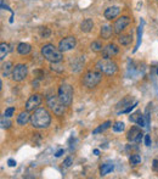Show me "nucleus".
Returning a JSON list of instances; mask_svg holds the SVG:
<instances>
[{"label":"nucleus","mask_w":158,"mask_h":179,"mask_svg":"<svg viewBox=\"0 0 158 179\" xmlns=\"http://www.w3.org/2000/svg\"><path fill=\"white\" fill-rule=\"evenodd\" d=\"M31 123L37 129L47 128L51 123V116L46 108L38 107L35 111H33V115L31 116Z\"/></svg>","instance_id":"f257e3e1"},{"label":"nucleus","mask_w":158,"mask_h":179,"mask_svg":"<svg viewBox=\"0 0 158 179\" xmlns=\"http://www.w3.org/2000/svg\"><path fill=\"white\" fill-rule=\"evenodd\" d=\"M42 55H43V57L46 60V61H49L50 64H52V62H61L62 58H63L62 51L58 48L54 46L52 44H45V45H43V48H42Z\"/></svg>","instance_id":"f03ea898"},{"label":"nucleus","mask_w":158,"mask_h":179,"mask_svg":"<svg viewBox=\"0 0 158 179\" xmlns=\"http://www.w3.org/2000/svg\"><path fill=\"white\" fill-rule=\"evenodd\" d=\"M96 69L101 71L102 73L105 74H108V76H112L117 72L118 69V66L114 61H112L111 58H106V57H102L100 58L98 61L96 62Z\"/></svg>","instance_id":"7ed1b4c3"},{"label":"nucleus","mask_w":158,"mask_h":179,"mask_svg":"<svg viewBox=\"0 0 158 179\" xmlns=\"http://www.w3.org/2000/svg\"><path fill=\"white\" fill-rule=\"evenodd\" d=\"M46 104L49 106V108L57 116H62L66 111V105L58 99V96L55 95H50L46 99Z\"/></svg>","instance_id":"20e7f679"},{"label":"nucleus","mask_w":158,"mask_h":179,"mask_svg":"<svg viewBox=\"0 0 158 179\" xmlns=\"http://www.w3.org/2000/svg\"><path fill=\"white\" fill-rule=\"evenodd\" d=\"M102 79V72L101 71H88L83 77V84L88 88H95Z\"/></svg>","instance_id":"39448f33"},{"label":"nucleus","mask_w":158,"mask_h":179,"mask_svg":"<svg viewBox=\"0 0 158 179\" xmlns=\"http://www.w3.org/2000/svg\"><path fill=\"white\" fill-rule=\"evenodd\" d=\"M58 99L66 105H71L72 100H73V88L72 85L67 84V83H63L60 85V88H58Z\"/></svg>","instance_id":"423d86ee"},{"label":"nucleus","mask_w":158,"mask_h":179,"mask_svg":"<svg viewBox=\"0 0 158 179\" xmlns=\"http://www.w3.org/2000/svg\"><path fill=\"white\" fill-rule=\"evenodd\" d=\"M27 73H28V67L23 64H18L14 67L11 76H12V79L15 82H22L27 77Z\"/></svg>","instance_id":"0eeeda50"},{"label":"nucleus","mask_w":158,"mask_h":179,"mask_svg":"<svg viewBox=\"0 0 158 179\" xmlns=\"http://www.w3.org/2000/svg\"><path fill=\"white\" fill-rule=\"evenodd\" d=\"M75 44H77L75 38L70 35V37H66V38L61 39L60 43H58V49H60L62 53H66V51H70L72 49H74Z\"/></svg>","instance_id":"6e6552de"},{"label":"nucleus","mask_w":158,"mask_h":179,"mask_svg":"<svg viewBox=\"0 0 158 179\" xmlns=\"http://www.w3.org/2000/svg\"><path fill=\"white\" fill-rule=\"evenodd\" d=\"M43 101V99H42V95H39V94H33L29 96V99L27 100L26 102V110L29 112V111H35L37 108L40 106Z\"/></svg>","instance_id":"1a4fd4ad"},{"label":"nucleus","mask_w":158,"mask_h":179,"mask_svg":"<svg viewBox=\"0 0 158 179\" xmlns=\"http://www.w3.org/2000/svg\"><path fill=\"white\" fill-rule=\"evenodd\" d=\"M130 23V18L128 17V16H122V17H119L117 19V21L114 22V26H113V28H114V32L116 33H122L124 29L128 27V25Z\"/></svg>","instance_id":"9d476101"},{"label":"nucleus","mask_w":158,"mask_h":179,"mask_svg":"<svg viewBox=\"0 0 158 179\" xmlns=\"http://www.w3.org/2000/svg\"><path fill=\"white\" fill-rule=\"evenodd\" d=\"M142 135H144V134H142V132H141L140 128H137V127H131L130 131L128 132V134H126V139H128L129 141L139 143V141H141Z\"/></svg>","instance_id":"9b49d317"},{"label":"nucleus","mask_w":158,"mask_h":179,"mask_svg":"<svg viewBox=\"0 0 158 179\" xmlns=\"http://www.w3.org/2000/svg\"><path fill=\"white\" fill-rule=\"evenodd\" d=\"M118 51H119V48H118L116 44H113V43L108 44L102 49V57H106V58L113 57L114 55L118 54Z\"/></svg>","instance_id":"f8f14e48"},{"label":"nucleus","mask_w":158,"mask_h":179,"mask_svg":"<svg viewBox=\"0 0 158 179\" xmlns=\"http://www.w3.org/2000/svg\"><path fill=\"white\" fill-rule=\"evenodd\" d=\"M119 12H121V9L118 6H110V7H107L105 10L103 16H105L106 19H113L119 15Z\"/></svg>","instance_id":"ddd939ff"},{"label":"nucleus","mask_w":158,"mask_h":179,"mask_svg":"<svg viewBox=\"0 0 158 179\" xmlns=\"http://www.w3.org/2000/svg\"><path fill=\"white\" fill-rule=\"evenodd\" d=\"M93 28H94V22H93L91 18H85L80 23V31L84 33H89Z\"/></svg>","instance_id":"4468645a"},{"label":"nucleus","mask_w":158,"mask_h":179,"mask_svg":"<svg viewBox=\"0 0 158 179\" xmlns=\"http://www.w3.org/2000/svg\"><path fill=\"white\" fill-rule=\"evenodd\" d=\"M28 121H31V116H29L27 110L17 116V124H19V126H26L28 123Z\"/></svg>","instance_id":"2eb2a0df"},{"label":"nucleus","mask_w":158,"mask_h":179,"mask_svg":"<svg viewBox=\"0 0 158 179\" xmlns=\"http://www.w3.org/2000/svg\"><path fill=\"white\" fill-rule=\"evenodd\" d=\"M32 51V46L28 43H19L17 46V53L19 55H28Z\"/></svg>","instance_id":"dca6fc26"},{"label":"nucleus","mask_w":158,"mask_h":179,"mask_svg":"<svg viewBox=\"0 0 158 179\" xmlns=\"http://www.w3.org/2000/svg\"><path fill=\"white\" fill-rule=\"evenodd\" d=\"M112 32H113L112 26H110V25L102 26V27H101V32H100L101 38H102V39H110L111 35H112Z\"/></svg>","instance_id":"f3484780"},{"label":"nucleus","mask_w":158,"mask_h":179,"mask_svg":"<svg viewBox=\"0 0 158 179\" xmlns=\"http://www.w3.org/2000/svg\"><path fill=\"white\" fill-rule=\"evenodd\" d=\"M114 170V165L112 162H107V163H103L100 168V174L101 175H106L110 172H112Z\"/></svg>","instance_id":"a211bd4d"},{"label":"nucleus","mask_w":158,"mask_h":179,"mask_svg":"<svg viewBox=\"0 0 158 179\" xmlns=\"http://www.w3.org/2000/svg\"><path fill=\"white\" fill-rule=\"evenodd\" d=\"M12 69H14V67H12V64H11V62H10V61L5 62V64L3 65V76H4V77L10 76V73H12Z\"/></svg>","instance_id":"6ab92c4d"},{"label":"nucleus","mask_w":158,"mask_h":179,"mask_svg":"<svg viewBox=\"0 0 158 179\" xmlns=\"http://www.w3.org/2000/svg\"><path fill=\"white\" fill-rule=\"evenodd\" d=\"M118 40H119V43L122 45L126 46V45H129L131 43V37L129 34H122V35H119V38H118Z\"/></svg>","instance_id":"aec40b11"},{"label":"nucleus","mask_w":158,"mask_h":179,"mask_svg":"<svg viewBox=\"0 0 158 179\" xmlns=\"http://www.w3.org/2000/svg\"><path fill=\"white\" fill-rule=\"evenodd\" d=\"M111 122L110 121H107V122H105V123H102V124H100V126H98L96 129H94V134H97V133H101V132H103V131H106V129H108V128H110L111 127Z\"/></svg>","instance_id":"412c9836"},{"label":"nucleus","mask_w":158,"mask_h":179,"mask_svg":"<svg viewBox=\"0 0 158 179\" xmlns=\"http://www.w3.org/2000/svg\"><path fill=\"white\" fill-rule=\"evenodd\" d=\"M7 53H9V46H7V44L1 43V45H0V60H1V61L6 57Z\"/></svg>","instance_id":"4be33fe9"},{"label":"nucleus","mask_w":158,"mask_h":179,"mask_svg":"<svg viewBox=\"0 0 158 179\" xmlns=\"http://www.w3.org/2000/svg\"><path fill=\"white\" fill-rule=\"evenodd\" d=\"M112 129H113V132H116V133H122L125 129V124L123 122H116L112 126Z\"/></svg>","instance_id":"5701e85b"},{"label":"nucleus","mask_w":158,"mask_h":179,"mask_svg":"<svg viewBox=\"0 0 158 179\" xmlns=\"http://www.w3.org/2000/svg\"><path fill=\"white\" fill-rule=\"evenodd\" d=\"M142 28H144V21H141V25H140V27H139V32H137V43H136V46L134 48V53L137 50V48L140 46L141 37H142Z\"/></svg>","instance_id":"b1692460"},{"label":"nucleus","mask_w":158,"mask_h":179,"mask_svg":"<svg viewBox=\"0 0 158 179\" xmlns=\"http://www.w3.org/2000/svg\"><path fill=\"white\" fill-rule=\"evenodd\" d=\"M39 34H40L42 38H50L51 35V31H50V28H47V27H42L40 29H39Z\"/></svg>","instance_id":"393cba45"},{"label":"nucleus","mask_w":158,"mask_h":179,"mask_svg":"<svg viewBox=\"0 0 158 179\" xmlns=\"http://www.w3.org/2000/svg\"><path fill=\"white\" fill-rule=\"evenodd\" d=\"M129 162H130V165H131V166H136V165H139V163L141 162V156H140V155H137V154L131 155V156H130V158H129Z\"/></svg>","instance_id":"a878e982"},{"label":"nucleus","mask_w":158,"mask_h":179,"mask_svg":"<svg viewBox=\"0 0 158 179\" xmlns=\"http://www.w3.org/2000/svg\"><path fill=\"white\" fill-rule=\"evenodd\" d=\"M90 49H91V50L93 51H95V53H98V51H102V44L100 43V42H93L91 43V45H90Z\"/></svg>","instance_id":"bb28decb"},{"label":"nucleus","mask_w":158,"mask_h":179,"mask_svg":"<svg viewBox=\"0 0 158 179\" xmlns=\"http://www.w3.org/2000/svg\"><path fill=\"white\" fill-rule=\"evenodd\" d=\"M10 126H11V122H10L9 117H6V116H4V115H3V117H1V128L7 129Z\"/></svg>","instance_id":"cd10ccee"},{"label":"nucleus","mask_w":158,"mask_h":179,"mask_svg":"<svg viewBox=\"0 0 158 179\" xmlns=\"http://www.w3.org/2000/svg\"><path fill=\"white\" fill-rule=\"evenodd\" d=\"M141 116V112H135V113H131L130 117H129V121L133 122V123H137V121H139V118Z\"/></svg>","instance_id":"c85d7f7f"},{"label":"nucleus","mask_w":158,"mask_h":179,"mask_svg":"<svg viewBox=\"0 0 158 179\" xmlns=\"http://www.w3.org/2000/svg\"><path fill=\"white\" fill-rule=\"evenodd\" d=\"M51 69H52V71H56V72H62L63 67L58 65V62H52L51 64Z\"/></svg>","instance_id":"c756f323"},{"label":"nucleus","mask_w":158,"mask_h":179,"mask_svg":"<svg viewBox=\"0 0 158 179\" xmlns=\"http://www.w3.org/2000/svg\"><path fill=\"white\" fill-rule=\"evenodd\" d=\"M14 113H15V107H9V108H6L5 110V112H4V116H6V117H12L14 116Z\"/></svg>","instance_id":"7c9ffc66"},{"label":"nucleus","mask_w":158,"mask_h":179,"mask_svg":"<svg viewBox=\"0 0 158 179\" xmlns=\"http://www.w3.org/2000/svg\"><path fill=\"white\" fill-rule=\"evenodd\" d=\"M136 105H137V102L135 101V102H134L133 105H129V106H128L126 108H124V110L122 111V113H129L130 111H133V110H134V108L136 107Z\"/></svg>","instance_id":"2f4dec72"},{"label":"nucleus","mask_w":158,"mask_h":179,"mask_svg":"<svg viewBox=\"0 0 158 179\" xmlns=\"http://www.w3.org/2000/svg\"><path fill=\"white\" fill-rule=\"evenodd\" d=\"M130 101H131V99L130 96H126L123 101H121V104L118 105V106H124V105H130Z\"/></svg>","instance_id":"473e14b6"},{"label":"nucleus","mask_w":158,"mask_h":179,"mask_svg":"<svg viewBox=\"0 0 158 179\" xmlns=\"http://www.w3.org/2000/svg\"><path fill=\"white\" fill-rule=\"evenodd\" d=\"M72 165V157H67L66 160L63 161V166L65 167H70Z\"/></svg>","instance_id":"72a5a7b5"},{"label":"nucleus","mask_w":158,"mask_h":179,"mask_svg":"<svg viewBox=\"0 0 158 179\" xmlns=\"http://www.w3.org/2000/svg\"><path fill=\"white\" fill-rule=\"evenodd\" d=\"M145 145L146 146H151V136L150 135H145Z\"/></svg>","instance_id":"f704fd0d"},{"label":"nucleus","mask_w":158,"mask_h":179,"mask_svg":"<svg viewBox=\"0 0 158 179\" xmlns=\"http://www.w3.org/2000/svg\"><path fill=\"white\" fill-rule=\"evenodd\" d=\"M34 74L37 76V78H38V79H42V78L44 77V72H42V71H39V69H37V71L34 72Z\"/></svg>","instance_id":"c9c22d12"},{"label":"nucleus","mask_w":158,"mask_h":179,"mask_svg":"<svg viewBox=\"0 0 158 179\" xmlns=\"http://www.w3.org/2000/svg\"><path fill=\"white\" fill-rule=\"evenodd\" d=\"M7 165H9L10 167H15V166H16V161L12 160V158H10V160L7 161Z\"/></svg>","instance_id":"e433bc0d"},{"label":"nucleus","mask_w":158,"mask_h":179,"mask_svg":"<svg viewBox=\"0 0 158 179\" xmlns=\"http://www.w3.org/2000/svg\"><path fill=\"white\" fill-rule=\"evenodd\" d=\"M63 152H65V150H63V149H60V150H58V151L55 154V157H60V156H61Z\"/></svg>","instance_id":"4c0bfd02"},{"label":"nucleus","mask_w":158,"mask_h":179,"mask_svg":"<svg viewBox=\"0 0 158 179\" xmlns=\"http://www.w3.org/2000/svg\"><path fill=\"white\" fill-rule=\"evenodd\" d=\"M153 170H158V160H153Z\"/></svg>","instance_id":"58836bf2"},{"label":"nucleus","mask_w":158,"mask_h":179,"mask_svg":"<svg viewBox=\"0 0 158 179\" xmlns=\"http://www.w3.org/2000/svg\"><path fill=\"white\" fill-rule=\"evenodd\" d=\"M38 84H39V79H38V78L35 79V81H33V82H32V85H33V87H35V88H38Z\"/></svg>","instance_id":"ea45409f"},{"label":"nucleus","mask_w":158,"mask_h":179,"mask_svg":"<svg viewBox=\"0 0 158 179\" xmlns=\"http://www.w3.org/2000/svg\"><path fill=\"white\" fill-rule=\"evenodd\" d=\"M94 154H95L96 156H98V155H100V151H98L97 149H95V150H94Z\"/></svg>","instance_id":"a19ab883"},{"label":"nucleus","mask_w":158,"mask_h":179,"mask_svg":"<svg viewBox=\"0 0 158 179\" xmlns=\"http://www.w3.org/2000/svg\"><path fill=\"white\" fill-rule=\"evenodd\" d=\"M157 76H158V68H157Z\"/></svg>","instance_id":"79ce46f5"}]
</instances>
